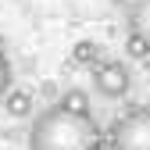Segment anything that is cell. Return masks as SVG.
Instances as JSON below:
<instances>
[{
    "label": "cell",
    "mask_w": 150,
    "mask_h": 150,
    "mask_svg": "<svg viewBox=\"0 0 150 150\" xmlns=\"http://www.w3.org/2000/svg\"><path fill=\"white\" fill-rule=\"evenodd\" d=\"M100 43L97 40H79V43H75L71 47V64H79V68H93V64H97L100 61Z\"/></svg>",
    "instance_id": "obj_7"
},
{
    "label": "cell",
    "mask_w": 150,
    "mask_h": 150,
    "mask_svg": "<svg viewBox=\"0 0 150 150\" xmlns=\"http://www.w3.org/2000/svg\"><path fill=\"white\" fill-rule=\"evenodd\" d=\"M125 54H129V57H150V47H146V40H143V36L139 32H132V29H129L125 32Z\"/></svg>",
    "instance_id": "obj_8"
},
{
    "label": "cell",
    "mask_w": 150,
    "mask_h": 150,
    "mask_svg": "<svg viewBox=\"0 0 150 150\" xmlns=\"http://www.w3.org/2000/svg\"><path fill=\"white\" fill-rule=\"evenodd\" d=\"M129 29L139 32L146 47H150V0H136L132 7H129Z\"/></svg>",
    "instance_id": "obj_5"
},
{
    "label": "cell",
    "mask_w": 150,
    "mask_h": 150,
    "mask_svg": "<svg viewBox=\"0 0 150 150\" xmlns=\"http://www.w3.org/2000/svg\"><path fill=\"white\" fill-rule=\"evenodd\" d=\"M0 54H7V50H4V36H0Z\"/></svg>",
    "instance_id": "obj_11"
},
{
    "label": "cell",
    "mask_w": 150,
    "mask_h": 150,
    "mask_svg": "<svg viewBox=\"0 0 150 150\" xmlns=\"http://www.w3.org/2000/svg\"><path fill=\"white\" fill-rule=\"evenodd\" d=\"M14 86V64L7 61V54H0V100H4V93Z\"/></svg>",
    "instance_id": "obj_9"
},
{
    "label": "cell",
    "mask_w": 150,
    "mask_h": 150,
    "mask_svg": "<svg viewBox=\"0 0 150 150\" xmlns=\"http://www.w3.org/2000/svg\"><path fill=\"white\" fill-rule=\"evenodd\" d=\"M57 104H61V107H68L71 115H93V100H89V93H86V89H79V86L64 89Z\"/></svg>",
    "instance_id": "obj_6"
},
{
    "label": "cell",
    "mask_w": 150,
    "mask_h": 150,
    "mask_svg": "<svg viewBox=\"0 0 150 150\" xmlns=\"http://www.w3.org/2000/svg\"><path fill=\"white\" fill-rule=\"evenodd\" d=\"M4 107H7V115H11V118H29V115H32V107H36V100H32V93H29V89L11 86V89L4 93Z\"/></svg>",
    "instance_id": "obj_4"
},
{
    "label": "cell",
    "mask_w": 150,
    "mask_h": 150,
    "mask_svg": "<svg viewBox=\"0 0 150 150\" xmlns=\"http://www.w3.org/2000/svg\"><path fill=\"white\" fill-rule=\"evenodd\" d=\"M97 139L100 125L93 122V115H71L61 104L40 111L29 129V150H86Z\"/></svg>",
    "instance_id": "obj_1"
},
{
    "label": "cell",
    "mask_w": 150,
    "mask_h": 150,
    "mask_svg": "<svg viewBox=\"0 0 150 150\" xmlns=\"http://www.w3.org/2000/svg\"><path fill=\"white\" fill-rule=\"evenodd\" d=\"M104 143L111 150H150V107H132L129 115L115 118Z\"/></svg>",
    "instance_id": "obj_2"
},
{
    "label": "cell",
    "mask_w": 150,
    "mask_h": 150,
    "mask_svg": "<svg viewBox=\"0 0 150 150\" xmlns=\"http://www.w3.org/2000/svg\"><path fill=\"white\" fill-rule=\"evenodd\" d=\"M86 150H111V146H107L104 139H97V143H93V146H86Z\"/></svg>",
    "instance_id": "obj_10"
},
{
    "label": "cell",
    "mask_w": 150,
    "mask_h": 150,
    "mask_svg": "<svg viewBox=\"0 0 150 150\" xmlns=\"http://www.w3.org/2000/svg\"><path fill=\"white\" fill-rule=\"evenodd\" d=\"M93 86H97L100 97L107 100H122L129 89H132V75L122 61H97L93 64Z\"/></svg>",
    "instance_id": "obj_3"
}]
</instances>
